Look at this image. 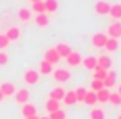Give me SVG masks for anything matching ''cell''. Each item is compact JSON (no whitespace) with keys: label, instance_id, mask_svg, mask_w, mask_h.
<instances>
[{"label":"cell","instance_id":"cell-1","mask_svg":"<svg viewBox=\"0 0 121 119\" xmlns=\"http://www.w3.org/2000/svg\"><path fill=\"white\" fill-rule=\"evenodd\" d=\"M52 76H53V79H55V81H58V83H66V81H70V78H71L70 71H68V70H65V68H56V70L53 68Z\"/></svg>","mask_w":121,"mask_h":119},{"label":"cell","instance_id":"cell-2","mask_svg":"<svg viewBox=\"0 0 121 119\" xmlns=\"http://www.w3.org/2000/svg\"><path fill=\"white\" fill-rule=\"evenodd\" d=\"M108 38H121V23L119 22H113V23H109L108 25V28H106V33H104Z\"/></svg>","mask_w":121,"mask_h":119},{"label":"cell","instance_id":"cell-3","mask_svg":"<svg viewBox=\"0 0 121 119\" xmlns=\"http://www.w3.org/2000/svg\"><path fill=\"white\" fill-rule=\"evenodd\" d=\"M23 81H25L27 84H30V86L37 84V83L40 81V74H38V71L33 70V68H28V70L25 71V74H23Z\"/></svg>","mask_w":121,"mask_h":119},{"label":"cell","instance_id":"cell-4","mask_svg":"<svg viewBox=\"0 0 121 119\" xmlns=\"http://www.w3.org/2000/svg\"><path fill=\"white\" fill-rule=\"evenodd\" d=\"M109 7H111V4L108 2V0H99V2L95 4V13L104 17V15L109 13Z\"/></svg>","mask_w":121,"mask_h":119},{"label":"cell","instance_id":"cell-5","mask_svg":"<svg viewBox=\"0 0 121 119\" xmlns=\"http://www.w3.org/2000/svg\"><path fill=\"white\" fill-rule=\"evenodd\" d=\"M96 66L98 68H101V70H109L111 66H113V60H111V56H108V55H101V56H98L96 58Z\"/></svg>","mask_w":121,"mask_h":119},{"label":"cell","instance_id":"cell-6","mask_svg":"<svg viewBox=\"0 0 121 119\" xmlns=\"http://www.w3.org/2000/svg\"><path fill=\"white\" fill-rule=\"evenodd\" d=\"M65 60H66L68 66H73V68L81 65V55H80V51H75V50H71V53H70Z\"/></svg>","mask_w":121,"mask_h":119},{"label":"cell","instance_id":"cell-7","mask_svg":"<svg viewBox=\"0 0 121 119\" xmlns=\"http://www.w3.org/2000/svg\"><path fill=\"white\" fill-rule=\"evenodd\" d=\"M106 40H108V37H106L104 33H95V35L91 37V45H93L95 48H104Z\"/></svg>","mask_w":121,"mask_h":119},{"label":"cell","instance_id":"cell-8","mask_svg":"<svg viewBox=\"0 0 121 119\" xmlns=\"http://www.w3.org/2000/svg\"><path fill=\"white\" fill-rule=\"evenodd\" d=\"M60 56H58V53L55 51V48H48L47 51H45V61L47 63H50V65H58L60 63Z\"/></svg>","mask_w":121,"mask_h":119},{"label":"cell","instance_id":"cell-9","mask_svg":"<svg viewBox=\"0 0 121 119\" xmlns=\"http://www.w3.org/2000/svg\"><path fill=\"white\" fill-rule=\"evenodd\" d=\"M13 99H15L18 104H25V103H28V99H30V93H28V89H18V91H15Z\"/></svg>","mask_w":121,"mask_h":119},{"label":"cell","instance_id":"cell-10","mask_svg":"<svg viewBox=\"0 0 121 119\" xmlns=\"http://www.w3.org/2000/svg\"><path fill=\"white\" fill-rule=\"evenodd\" d=\"M116 84V71H113V70H108V73H106V78L103 79V86L106 88V89H109V88H113Z\"/></svg>","mask_w":121,"mask_h":119},{"label":"cell","instance_id":"cell-11","mask_svg":"<svg viewBox=\"0 0 121 119\" xmlns=\"http://www.w3.org/2000/svg\"><path fill=\"white\" fill-rule=\"evenodd\" d=\"M15 84L13 83H2L0 84V93H2L5 98H10V96H13L15 94Z\"/></svg>","mask_w":121,"mask_h":119},{"label":"cell","instance_id":"cell-12","mask_svg":"<svg viewBox=\"0 0 121 119\" xmlns=\"http://www.w3.org/2000/svg\"><path fill=\"white\" fill-rule=\"evenodd\" d=\"M5 37L9 38V41H17V40H20L22 32H20V28H18V27H10V28L7 30Z\"/></svg>","mask_w":121,"mask_h":119},{"label":"cell","instance_id":"cell-13","mask_svg":"<svg viewBox=\"0 0 121 119\" xmlns=\"http://www.w3.org/2000/svg\"><path fill=\"white\" fill-rule=\"evenodd\" d=\"M53 48H55V51L58 53L60 58H66V56L71 53V48H70L66 43H56V46H53Z\"/></svg>","mask_w":121,"mask_h":119},{"label":"cell","instance_id":"cell-14","mask_svg":"<svg viewBox=\"0 0 121 119\" xmlns=\"http://www.w3.org/2000/svg\"><path fill=\"white\" fill-rule=\"evenodd\" d=\"M35 23H37V27H40V28H45V27H48V25H50L48 13H38V15L35 17Z\"/></svg>","mask_w":121,"mask_h":119},{"label":"cell","instance_id":"cell-15","mask_svg":"<svg viewBox=\"0 0 121 119\" xmlns=\"http://www.w3.org/2000/svg\"><path fill=\"white\" fill-rule=\"evenodd\" d=\"M81 63L86 70H91V71H95L98 68L96 66V56H85V58H81Z\"/></svg>","mask_w":121,"mask_h":119},{"label":"cell","instance_id":"cell-16","mask_svg":"<svg viewBox=\"0 0 121 119\" xmlns=\"http://www.w3.org/2000/svg\"><path fill=\"white\" fill-rule=\"evenodd\" d=\"M65 89L61 86H56L50 91V99H55V101H63V96H65Z\"/></svg>","mask_w":121,"mask_h":119},{"label":"cell","instance_id":"cell-17","mask_svg":"<svg viewBox=\"0 0 121 119\" xmlns=\"http://www.w3.org/2000/svg\"><path fill=\"white\" fill-rule=\"evenodd\" d=\"M22 114H23V117L35 116V114H37V107H35L32 103H25V104H22Z\"/></svg>","mask_w":121,"mask_h":119},{"label":"cell","instance_id":"cell-18","mask_svg":"<svg viewBox=\"0 0 121 119\" xmlns=\"http://www.w3.org/2000/svg\"><path fill=\"white\" fill-rule=\"evenodd\" d=\"M111 18H114L116 22L121 20V4H113L109 7V13H108Z\"/></svg>","mask_w":121,"mask_h":119},{"label":"cell","instance_id":"cell-19","mask_svg":"<svg viewBox=\"0 0 121 119\" xmlns=\"http://www.w3.org/2000/svg\"><path fill=\"white\" fill-rule=\"evenodd\" d=\"M43 5H45V12L47 13H55L58 10V0H43Z\"/></svg>","mask_w":121,"mask_h":119},{"label":"cell","instance_id":"cell-20","mask_svg":"<svg viewBox=\"0 0 121 119\" xmlns=\"http://www.w3.org/2000/svg\"><path fill=\"white\" fill-rule=\"evenodd\" d=\"M104 48H106L109 53L118 51V48H119V40H116V38H108L106 43H104Z\"/></svg>","mask_w":121,"mask_h":119},{"label":"cell","instance_id":"cell-21","mask_svg":"<svg viewBox=\"0 0 121 119\" xmlns=\"http://www.w3.org/2000/svg\"><path fill=\"white\" fill-rule=\"evenodd\" d=\"M83 103L86 104V106H95L96 104V93L95 91H88L86 89V93H85V98H83Z\"/></svg>","mask_w":121,"mask_h":119},{"label":"cell","instance_id":"cell-22","mask_svg":"<svg viewBox=\"0 0 121 119\" xmlns=\"http://www.w3.org/2000/svg\"><path fill=\"white\" fill-rule=\"evenodd\" d=\"M52 71H53V65H50V63H47L45 60L40 63V68H38V74H43V76H48V74H52Z\"/></svg>","mask_w":121,"mask_h":119},{"label":"cell","instance_id":"cell-23","mask_svg":"<svg viewBox=\"0 0 121 119\" xmlns=\"http://www.w3.org/2000/svg\"><path fill=\"white\" fill-rule=\"evenodd\" d=\"M108 99H109V89L103 88V89L96 91V101L98 103H108Z\"/></svg>","mask_w":121,"mask_h":119},{"label":"cell","instance_id":"cell-24","mask_svg":"<svg viewBox=\"0 0 121 119\" xmlns=\"http://www.w3.org/2000/svg\"><path fill=\"white\" fill-rule=\"evenodd\" d=\"M63 103L66 106H73L76 104V96H75V91H66L65 96H63Z\"/></svg>","mask_w":121,"mask_h":119},{"label":"cell","instance_id":"cell-25","mask_svg":"<svg viewBox=\"0 0 121 119\" xmlns=\"http://www.w3.org/2000/svg\"><path fill=\"white\" fill-rule=\"evenodd\" d=\"M90 119H104V111H103V107H91V111H90Z\"/></svg>","mask_w":121,"mask_h":119},{"label":"cell","instance_id":"cell-26","mask_svg":"<svg viewBox=\"0 0 121 119\" xmlns=\"http://www.w3.org/2000/svg\"><path fill=\"white\" fill-rule=\"evenodd\" d=\"M17 15H18V20L20 22H30L32 20V13H30L28 8H20Z\"/></svg>","mask_w":121,"mask_h":119},{"label":"cell","instance_id":"cell-27","mask_svg":"<svg viewBox=\"0 0 121 119\" xmlns=\"http://www.w3.org/2000/svg\"><path fill=\"white\" fill-rule=\"evenodd\" d=\"M32 10L38 15V13H47L45 12V5H43V0H40V2H35L32 4Z\"/></svg>","mask_w":121,"mask_h":119},{"label":"cell","instance_id":"cell-28","mask_svg":"<svg viewBox=\"0 0 121 119\" xmlns=\"http://www.w3.org/2000/svg\"><path fill=\"white\" fill-rule=\"evenodd\" d=\"M45 107L48 109V112H53V111L60 109V101H55V99H48V101H47V106H45Z\"/></svg>","mask_w":121,"mask_h":119},{"label":"cell","instance_id":"cell-29","mask_svg":"<svg viewBox=\"0 0 121 119\" xmlns=\"http://www.w3.org/2000/svg\"><path fill=\"white\" fill-rule=\"evenodd\" d=\"M108 103H111L113 106H121V96H119L118 93H109Z\"/></svg>","mask_w":121,"mask_h":119},{"label":"cell","instance_id":"cell-30","mask_svg":"<svg viewBox=\"0 0 121 119\" xmlns=\"http://www.w3.org/2000/svg\"><path fill=\"white\" fill-rule=\"evenodd\" d=\"M106 73H108L106 70H101V68H96V70L93 71V79H101V81H103V79L106 78Z\"/></svg>","mask_w":121,"mask_h":119},{"label":"cell","instance_id":"cell-31","mask_svg":"<svg viewBox=\"0 0 121 119\" xmlns=\"http://www.w3.org/2000/svg\"><path fill=\"white\" fill-rule=\"evenodd\" d=\"M85 93H86V88L80 86L75 89V96H76V103H83V98H85Z\"/></svg>","mask_w":121,"mask_h":119},{"label":"cell","instance_id":"cell-32","mask_svg":"<svg viewBox=\"0 0 121 119\" xmlns=\"http://www.w3.org/2000/svg\"><path fill=\"white\" fill-rule=\"evenodd\" d=\"M65 117H66V114L63 109H56V111L50 112V116H48V119H65Z\"/></svg>","mask_w":121,"mask_h":119},{"label":"cell","instance_id":"cell-33","mask_svg":"<svg viewBox=\"0 0 121 119\" xmlns=\"http://www.w3.org/2000/svg\"><path fill=\"white\" fill-rule=\"evenodd\" d=\"M90 86H91V91H95V93L104 88V86H103V81H101V79H91Z\"/></svg>","mask_w":121,"mask_h":119},{"label":"cell","instance_id":"cell-34","mask_svg":"<svg viewBox=\"0 0 121 119\" xmlns=\"http://www.w3.org/2000/svg\"><path fill=\"white\" fill-rule=\"evenodd\" d=\"M9 45H10V41H9V38L5 37V33H0V51L5 50Z\"/></svg>","mask_w":121,"mask_h":119},{"label":"cell","instance_id":"cell-35","mask_svg":"<svg viewBox=\"0 0 121 119\" xmlns=\"http://www.w3.org/2000/svg\"><path fill=\"white\" fill-rule=\"evenodd\" d=\"M9 53H5V50L0 51V66H7L9 65Z\"/></svg>","mask_w":121,"mask_h":119},{"label":"cell","instance_id":"cell-36","mask_svg":"<svg viewBox=\"0 0 121 119\" xmlns=\"http://www.w3.org/2000/svg\"><path fill=\"white\" fill-rule=\"evenodd\" d=\"M25 119H40V117H38V116L35 114V116H30V117H25Z\"/></svg>","mask_w":121,"mask_h":119},{"label":"cell","instance_id":"cell-37","mask_svg":"<svg viewBox=\"0 0 121 119\" xmlns=\"http://www.w3.org/2000/svg\"><path fill=\"white\" fill-rule=\"evenodd\" d=\"M116 93H118V94H119V96H121V84H119V86H118V91H116Z\"/></svg>","mask_w":121,"mask_h":119},{"label":"cell","instance_id":"cell-38","mask_svg":"<svg viewBox=\"0 0 121 119\" xmlns=\"http://www.w3.org/2000/svg\"><path fill=\"white\" fill-rule=\"evenodd\" d=\"M4 98H5V96H4L2 93H0V101H4Z\"/></svg>","mask_w":121,"mask_h":119},{"label":"cell","instance_id":"cell-39","mask_svg":"<svg viewBox=\"0 0 121 119\" xmlns=\"http://www.w3.org/2000/svg\"><path fill=\"white\" fill-rule=\"evenodd\" d=\"M28 2H32V4H35V2H40V0H28Z\"/></svg>","mask_w":121,"mask_h":119},{"label":"cell","instance_id":"cell-40","mask_svg":"<svg viewBox=\"0 0 121 119\" xmlns=\"http://www.w3.org/2000/svg\"><path fill=\"white\" fill-rule=\"evenodd\" d=\"M40 119H48V117H40Z\"/></svg>","mask_w":121,"mask_h":119},{"label":"cell","instance_id":"cell-41","mask_svg":"<svg viewBox=\"0 0 121 119\" xmlns=\"http://www.w3.org/2000/svg\"><path fill=\"white\" fill-rule=\"evenodd\" d=\"M118 119H121V114H119V117H118Z\"/></svg>","mask_w":121,"mask_h":119}]
</instances>
